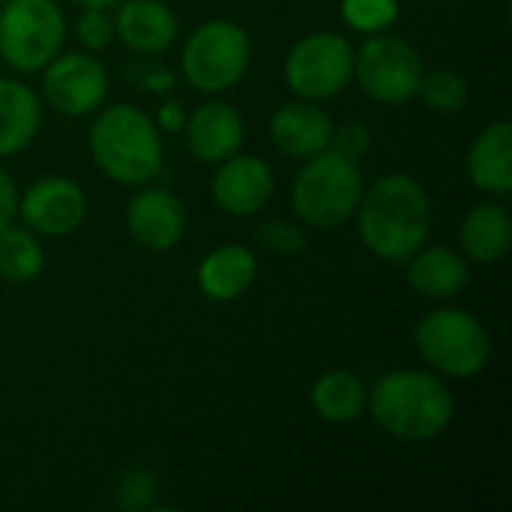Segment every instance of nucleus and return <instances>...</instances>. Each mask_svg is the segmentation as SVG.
<instances>
[{"label": "nucleus", "instance_id": "20e7f679", "mask_svg": "<svg viewBox=\"0 0 512 512\" xmlns=\"http://www.w3.org/2000/svg\"><path fill=\"white\" fill-rule=\"evenodd\" d=\"M363 174L360 165L336 150L309 156L306 168L294 183V210L312 228L342 225L360 204Z\"/></svg>", "mask_w": 512, "mask_h": 512}, {"label": "nucleus", "instance_id": "dca6fc26", "mask_svg": "<svg viewBox=\"0 0 512 512\" xmlns=\"http://www.w3.org/2000/svg\"><path fill=\"white\" fill-rule=\"evenodd\" d=\"M114 33L141 54L165 51L177 36V18L162 0H129L117 12Z\"/></svg>", "mask_w": 512, "mask_h": 512}, {"label": "nucleus", "instance_id": "393cba45", "mask_svg": "<svg viewBox=\"0 0 512 512\" xmlns=\"http://www.w3.org/2000/svg\"><path fill=\"white\" fill-rule=\"evenodd\" d=\"M342 15L354 30L378 33L396 21L399 3L396 0H342Z\"/></svg>", "mask_w": 512, "mask_h": 512}, {"label": "nucleus", "instance_id": "39448f33", "mask_svg": "<svg viewBox=\"0 0 512 512\" xmlns=\"http://www.w3.org/2000/svg\"><path fill=\"white\" fill-rule=\"evenodd\" d=\"M417 345L435 369L453 378L480 375L492 354L489 333L462 309H438L426 315L417 330Z\"/></svg>", "mask_w": 512, "mask_h": 512}, {"label": "nucleus", "instance_id": "4be33fe9", "mask_svg": "<svg viewBox=\"0 0 512 512\" xmlns=\"http://www.w3.org/2000/svg\"><path fill=\"white\" fill-rule=\"evenodd\" d=\"M312 405L330 423H354L366 411V387L360 384L357 375L345 369H333L315 381Z\"/></svg>", "mask_w": 512, "mask_h": 512}, {"label": "nucleus", "instance_id": "ddd939ff", "mask_svg": "<svg viewBox=\"0 0 512 512\" xmlns=\"http://www.w3.org/2000/svg\"><path fill=\"white\" fill-rule=\"evenodd\" d=\"M273 195V174L264 159L228 156L213 177V198L222 210L234 216H252L267 207Z\"/></svg>", "mask_w": 512, "mask_h": 512}, {"label": "nucleus", "instance_id": "9b49d317", "mask_svg": "<svg viewBox=\"0 0 512 512\" xmlns=\"http://www.w3.org/2000/svg\"><path fill=\"white\" fill-rule=\"evenodd\" d=\"M87 213V201L81 186H75L66 177H45L39 183H33L27 189V195L21 198V216L24 222L39 231V234H51V237H63L69 231H75L81 225Z\"/></svg>", "mask_w": 512, "mask_h": 512}, {"label": "nucleus", "instance_id": "a211bd4d", "mask_svg": "<svg viewBox=\"0 0 512 512\" xmlns=\"http://www.w3.org/2000/svg\"><path fill=\"white\" fill-rule=\"evenodd\" d=\"M408 261H411L408 264L411 288L426 294V297H432V300L456 297L468 285V279H471V270H468L465 258L456 249H447V246L414 252Z\"/></svg>", "mask_w": 512, "mask_h": 512}, {"label": "nucleus", "instance_id": "6e6552de", "mask_svg": "<svg viewBox=\"0 0 512 512\" xmlns=\"http://www.w3.org/2000/svg\"><path fill=\"white\" fill-rule=\"evenodd\" d=\"M354 72H357L360 87L372 99L384 105H402L414 99L420 90L423 60L405 39L375 36L354 57Z\"/></svg>", "mask_w": 512, "mask_h": 512}, {"label": "nucleus", "instance_id": "1a4fd4ad", "mask_svg": "<svg viewBox=\"0 0 512 512\" xmlns=\"http://www.w3.org/2000/svg\"><path fill=\"white\" fill-rule=\"evenodd\" d=\"M354 72V51L339 33H312L300 39L285 63L288 87L315 102L339 93Z\"/></svg>", "mask_w": 512, "mask_h": 512}, {"label": "nucleus", "instance_id": "c756f323", "mask_svg": "<svg viewBox=\"0 0 512 512\" xmlns=\"http://www.w3.org/2000/svg\"><path fill=\"white\" fill-rule=\"evenodd\" d=\"M18 210V195H15V186L12 180L0 171V228L12 225V216Z\"/></svg>", "mask_w": 512, "mask_h": 512}, {"label": "nucleus", "instance_id": "7c9ffc66", "mask_svg": "<svg viewBox=\"0 0 512 512\" xmlns=\"http://www.w3.org/2000/svg\"><path fill=\"white\" fill-rule=\"evenodd\" d=\"M159 129H165V132L183 129V108H180L177 102H165V105L159 108Z\"/></svg>", "mask_w": 512, "mask_h": 512}, {"label": "nucleus", "instance_id": "7ed1b4c3", "mask_svg": "<svg viewBox=\"0 0 512 512\" xmlns=\"http://www.w3.org/2000/svg\"><path fill=\"white\" fill-rule=\"evenodd\" d=\"M90 150L96 165L126 186H141L162 168L159 132L153 129V120L132 105H114L96 117Z\"/></svg>", "mask_w": 512, "mask_h": 512}, {"label": "nucleus", "instance_id": "4468645a", "mask_svg": "<svg viewBox=\"0 0 512 512\" xmlns=\"http://www.w3.org/2000/svg\"><path fill=\"white\" fill-rule=\"evenodd\" d=\"M270 135H273V144L282 153L297 156V159H309V156L330 147L333 120L327 117V111H321L318 105L303 99V102L282 105L273 114Z\"/></svg>", "mask_w": 512, "mask_h": 512}, {"label": "nucleus", "instance_id": "0eeeda50", "mask_svg": "<svg viewBox=\"0 0 512 512\" xmlns=\"http://www.w3.org/2000/svg\"><path fill=\"white\" fill-rule=\"evenodd\" d=\"M249 69V36L234 21H210L198 27L183 48V72L192 87L219 93Z\"/></svg>", "mask_w": 512, "mask_h": 512}, {"label": "nucleus", "instance_id": "f8f14e48", "mask_svg": "<svg viewBox=\"0 0 512 512\" xmlns=\"http://www.w3.org/2000/svg\"><path fill=\"white\" fill-rule=\"evenodd\" d=\"M186 228V210L168 189H144L129 204V234L138 246L165 252L177 246Z\"/></svg>", "mask_w": 512, "mask_h": 512}, {"label": "nucleus", "instance_id": "5701e85b", "mask_svg": "<svg viewBox=\"0 0 512 512\" xmlns=\"http://www.w3.org/2000/svg\"><path fill=\"white\" fill-rule=\"evenodd\" d=\"M42 270V249L24 228H0V276L9 282H30Z\"/></svg>", "mask_w": 512, "mask_h": 512}, {"label": "nucleus", "instance_id": "423d86ee", "mask_svg": "<svg viewBox=\"0 0 512 512\" xmlns=\"http://www.w3.org/2000/svg\"><path fill=\"white\" fill-rule=\"evenodd\" d=\"M63 15L51 0H9L0 12V54L21 72L48 66L63 45Z\"/></svg>", "mask_w": 512, "mask_h": 512}, {"label": "nucleus", "instance_id": "f257e3e1", "mask_svg": "<svg viewBox=\"0 0 512 512\" xmlns=\"http://www.w3.org/2000/svg\"><path fill=\"white\" fill-rule=\"evenodd\" d=\"M360 237L384 261L402 264L423 249L432 228L426 189L408 174H387L360 195Z\"/></svg>", "mask_w": 512, "mask_h": 512}, {"label": "nucleus", "instance_id": "c85d7f7f", "mask_svg": "<svg viewBox=\"0 0 512 512\" xmlns=\"http://www.w3.org/2000/svg\"><path fill=\"white\" fill-rule=\"evenodd\" d=\"M153 495H156V480L144 471H132L123 477V486H120V507L126 510H144L153 504Z\"/></svg>", "mask_w": 512, "mask_h": 512}, {"label": "nucleus", "instance_id": "bb28decb", "mask_svg": "<svg viewBox=\"0 0 512 512\" xmlns=\"http://www.w3.org/2000/svg\"><path fill=\"white\" fill-rule=\"evenodd\" d=\"M369 144H372V138H369V129L363 126V123H357V120H351V123H345V126H333V138H330V150H336V153H342V156H348V159H363L366 156V150H369Z\"/></svg>", "mask_w": 512, "mask_h": 512}, {"label": "nucleus", "instance_id": "9d476101", "mask_svg": "<svg viewBox=\"0 0 512 512\" xmlns=\"http://www.w3.org/2000/svg\"><path fill=\"white\" fill-rule=\"evenodd\" d=\"M42 84L48 102L72 117L96 111L108 93L105 66L90 54H66L60 60H51Z\"/></svg>", "mask_w": 512, "mask_h": 512}, {"label": "nucleus", "instance_id": "2eb2a0df", "mask_svg": "<svg viewBox=\"0 0 512 512\" xmlns=\"http://www.w3.org/2000/svg\"><path fill=\"white\" fill-rule=\"evenodd\" d=\"M189 150L204 162H225L240 150L243 141V120L225 102H207L186 120Z\"/></svg>", "mask_w": 512, "mask_h": 512}, {"label": "nucleus", "instance_id": "f03ea898", "mask_svg": "<svg viewBox=\"0 0 512 512\" xmlns=\"http://www.w3.org/2000/svg\"><path fill=\"white\" fill-rule=\"evenodd\" d=\"M375 423L402 441H429L453 420V396L429 372H393L372 390Z\"/></svg>", "mask_w": 512, "mask_h": 512}, {"label": "nucleus", "instance_id": "6ab92c4d", "mask_svg": "<svg viewBox=\"0 0 512 512\" xmlns=\"http://www.w3.org/2000/svg\"><path fill=\"white\" fill-rule=\"evenodd\" d=\"M255 279V255L246 246H222L210 252L198 270V285L210 300H234Z\"/></svg>", "mask_w": 512, "mask_h": 512}, {"label": "nucleus", "instance_id": "a878e982", "mask_svg": "<svg viewBox=\"0 0 512 512\" xmlns=\"http://www.w3.org/2000/svg\"><path fill=\"white\" fill-rule=\"evenodd\" d=\"M75 30H78V42L90 51H99L114 39V21L108 18L105 9H96V6H87V12L78 18Z\"/></svg>", "mask_w": 512, "mask_h": 512}, {"label": "nucleus", "instance_id": "aec40b11", "mask_svg": "<svg viewBox=\"0 0 512 512\" xmlns=\"http://www.w3.org/2000/svg\"><path fill=\"white\" fill-rule=\"evenodd\" d=\"M42 120L39 99L18 81L0 78V156L18 153L30 144Z\"/></svg>", "mask_w": 512, "mask_h": 512}, {"label": "nucleus", "instance_id": "b1692460", "mask_svg": "<svg viewBox=\"0 0 512 512\" xmlns=\"http://www.w3.org/2000/svg\"><path fill=\"white\" fill-rule=\"evenodd\" d=\"M426 105L432 111H441V114H453L465 105L468 99V84L459 72H450V69H438V72H423V81H420V90H417Z\"/></svg>", "mask_w": 512, "mask_h": 512}, {"label": "nucleus", "instance_id": "cd10ccee", "mask_svg": "<svg viewBox=\"0 0 512 512\" xmlns=\"http://www.w3.org/2000/svg\"><path fill=\"white\" fill-rule=\"evenodd\" d=\"M258 240L267 246V249H276V252H303L306 246V234L303 228L291 225V222H267L261 231H258Z\"/></svg>", "mask_w": 512, "mask_h": 512}, {"label": "nucleus", "instance_id": "412c9836", "mask_svg": "<svg viewBox=\"0 0 512 512\" xmlns=\"http://www.w3.org/2000/svg\"><path fill=\"white\" fill-rule=\"evenodd\" d=\"M512 240V222L510 213L498 204H486L477 207L474 213H468L465 225H462V246L474 261H498L507 255Z\"/></svg>", "mask_w": 512, "mask_h": 512}, {"label": "nucleus", "instance_id": "2f4dec72", "mask_svg": "<svg viewBox=\"0 0 512 512\" xmlns=\"http://www.w3.org/2000/svg\"><path fill=\"white\" fill-rule=\"evenodd\" d=\"M75 3H81V6H96V9H108V6H114L117 0H75Z\"/></svg>", "mask_w": 512, "mask_h": 512}, {"label": "nucleus", "instance_id": "f3484780", "mask_svg": "<svg viewBox=\"0 0 512 512\" xmlns=\"http://www.w3.org/2000/svg\"><path fill=\"white\" fill-rule=\"evenodd\" d=\"M471 180L492 192L507 195L512 189V126L510 120H498L483 129L468 156Z\"/></svg>", "mask_w": 512, "mask_h": 512}]
</instances>
